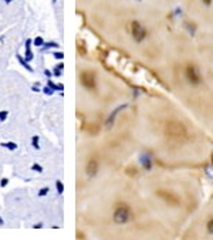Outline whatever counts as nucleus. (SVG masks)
<instances>
[{"label": "nucleus", "instance_id": "nucleus-1", "mask_svg": "<svg viewBox=\"0 0 213 240\" xmlns=\"http://www.w3.org/2000/svg\"><path fill=\"white\" fill-rule=\"evenodd\" d=\"M165 134L169 136L171 139L178 141V142L186 141L189 138L188 128L182 122H179V121H169L166 124V127H165Z\"/></svg>", "mask_w": 213, "mask_h": 240}, {"label": "nucleus", "instance_id": "nucleus-2", "mask_svg": "<svg viewBox=\"0 0 213 240\" xmlns=\"http://www.w3.org/2000/svg\"><path fill=\"white\" fill-rule=\"evenodd\" d=\"M112 219L117 224H125L128 223L129 220L132 219V210L128 205L125 203H121L115 208L114 213H112Z\"/></svg>", "mask_w": 213, "mask_h": 240}, {"label": "nucleus", "instance_id": "nucleus-3", "mask_svg": "<svg viewBox=\"0 0 213 240\" xmlns=\"http://www.w3.org/2000/svg\"><path fill=\"white\" fill-rule=\"evenodd\" d=\"M129 32H131L132 39L137 41V43H142L148 36L147 29H145L139 21H137V20L131 21V24H129Z\"/></svg>", "mask_w": 213, "mask_h": 240}, {"label": "nucleus", "instance_id": "nucleus-4", "mask_svg": "<svg viewBox=\"0 0 213 240\" xmlns=\"http://www.w3.org/2000/svg\"><path fill=\"white\" fill-rule=\"evenodd\" d=\"M185 77H186V80H188L190 84H193V85L200 84V81H202V74L199 71V68L193 64L186 65V68H185Z\"/></svg>", "mask_w": 213, "mask_h": 240}, {"label": "nucleus", "instance_id": "nucleus-5", "mask_svg": "<svg viewBox=\"0 0 213 240\" xmlns=\"http://www.w3.org/2000/svg\"><path fill=\"white\" fill-rule=\"evenodd\" d=\"M80 81H81L82 87L94 91L97 88V78H95V74L92 71H82L80 74Z\"/></svg>", "mask_w": 213, "mask_h": 240}, {"label": "nucleus", "instance_id": "nucleus-6", "mask_svg": "<svg viewBox=\"0 0 213 240\" xmlns=\"http://www.w3.org/2000/svg\"><path fill=\"white\" fill-rule=\"evenodd\" d=\"M98 169H99L98 160L95 159V158H91V159L87 162V165H85V173L90 176V178H92V176L97 175Z\"/></svg>", "mask_w": 213, "mask_h": 240}, {"label": "nucleus", "instance_id": "nucleus-7", "mask_svg": "<svg viewBox=\"0 0 213 240\" xmlns=\"http://www.w3.org/2000/svg\"><path fill=\"white\" fill-rule=\"evenodd\" d=\"M16 57H17V61H19L20 64L23 65V67H24L27 71H30V72H33V71H34L33 68H31V65H30V63H29V61H27V60L24 58V56H20V54H17Z\"/></svg>", "mask_w": 213, "mask_h": 240}, {"label": "nucleus", "instance_id": "nucleus-8", "mask_svg": "<svg viewBox=\"0 0 213 240\" xmlns=\"http://www.w3.org/2000/svg\"><path fill=\"white\" fill-rule=\"evenodd\" d=\"M0 145H1L3 148L9 149V151H16V149H17V144H16V142H1Z\"/></svg>", "mask_w": 213, "mask_h": 240}, {"label": "nucleus", "instance_id": "nucleus-9", "mask_svg": "<svg viewBox=\"0 0 213 240\" xmlns=\"http://www.w3.org/2000/svg\"><path fill=\"white\" fill-rule=\"evenodd\" d=\"M31 146H33L34 149H40V136L39 135H34L31 136Z\"/></svg>", "mask_w": 213, "mask_h": 240}, {"label": "nucleus", "instance_id": "nucleus-10", "mask_svg": "<svg viewBox=\"0 0 213 240\" xmlns=\"http://www.w3.org/2000/svg\"><path fill=\"white\" fill-rule=\"evenodd\" d=\"M57 46H58L57 43H53V41H51V43H44V44H43V48H41V51H46V50H49V48L57 47Z\"/></svg>", "mask_w": 213, "mask_h": 240}, {"label": "nucleus", "instance_id": "nucleus-11", "mask_svg": "<svg viewBox=\"0 0 213 240\" xmlns=\"http://www.w3.org/2000/svg\"><path fill=\"white\" fill-rule=\"evenodd\" d=\"M24 58L27 60V61H29V63H30V61H31V60L34 58L33 51H31V50H26V53H24Z\"/></svg>", "mask_w": 213, "mask_h": 240}, {"label": "nucleus", "instance_id": "nucleus-12", "mask_svg": "<svg viewBox=\"0 0 213 240\" xmlns=\"http://www.w3.org/2000/svg\"><path fill=\"white\" fill-rule=\"evenodd\" d=\"M33 44L36 47H41L43 44H44V40H43V37H36L33 40Z\"/></svg>", "mask_w": 213, "mask_h": 240}, {"label": "nucleus", "instance_id": "nucleus-13", "mask_svg": "<svg viewBox=\"0 0 213 240\" xmlns=\"http://www.w3.org/2000/svg\"><path fill=\"white\" fill-rule=\"evenodd\" d=\"M7 118H9V111H6V110L0 111V122H4Z\"/></svg>", "mask_w": 213, "mask_h": 240}, {"label": "nucleus", "instance_id": "nucleus-14", "mask_svg": "<svg viewBox=\"0 0 213 240\" xmlns=\"http://www.w3.org/2000/svg\"><path fill=\"white\" fill-rule=\"evenodd\" d=\"M206 227H207V232H209V233H213V217H210V219L207 220Z\"/></svg>", "mask_w": 213, "mask_h": 240}, {"label": "nucleus", "instance_id": "nucleus-15", "mask_svg": "<svg viewBox=\"0 0 213 240\" xmlns=\"http://www.w3.org/2000/svg\"><path fill=\"white\" fill-rule=\"evenodd\" d=\"M31 171H36V172L41 173V172H43V166L39 165V163H33V165H31Z\"/></svg>", "mask_w": 213, "mask_h": 240}, {"label": "nucleus", "instance_id": "nucleus-16", "mask_svg": "<svg viewBox=\"0 0 213 240\" xmlns=\"http://www.w3.org/2000/svg\"><path fill=\"white\" fill-rule=\"evenodd\" d=\"M49 192H50V188H47V186L46 188H41L40 191H39V196H46Z\"/></svg>", "mask_w": 213, "mask_h": 240}, {"label": "nucleus", "instance_id": "nucleus-17", "mask_svg": "<svg viewBox=\"0 0 213 240\" xmlns=\"http://www.w3.org/2000/svg\"><path fill=\"white\" fill-rule=\"evenodd\" d=\"M9 185V178H1V181H0V186L1 188H6Z\"/></svg>", "mask_w": 213, "mask_h": 240}, {"label": "nucleus", "instance_id": "nucleus-18", "mask_svg": "<svg viewBox=\"0 0 213 240\" xmlns=\"http://www.w3.org/2000/svg\"><path fill=\"white\" fill-rule=\"evenodd\" d=\"M56 186H57V192H58V193H63V191H64V186H63V183H61L60 181H57Z\"/></svg>", "mask_w": 213, "mask_h": 240}, {"label": "nucleus", "instance_id": "nucleus-19", "mask_svg": "<svg viewBox=\"0 0 213 240\" xmlns=\"http://www.w3.org/2000/svg\"><path fill=\"white\" fill-rule=\"evenodd\" d=\"M31 44H33V41H31V39H27L24 43V47L26 50H31Z\"/></svg>", "mask_w": 213, "mask_h": 240}, {"label": "nucleus", "instance_id": "nucleus-20", "mask_svg": "<svg viewBox=\"0 0 213 240\" xmlns=\"http://www.w3.org/2000/svg\"><path fill=\"white\" fill-rule=\"evenodd\" d=\"M43 91H44V94H47V95H51V94H53V90H51L50 87H44L43 88Z\"/></svg>", "mask_w": 213, "mask_h": 240}, {"label": "nucleus", "instance_id": "nucleus-21", "mask_svg": "<svg viewBox=\"0 0 213 240\" xmlns=\"http://www.w3.org/2000/svg\"><path fill=\"white\" fill-rule=\"evenodd\" d=\"M43 226H44V223H43V222H37V223L33 224V229H41Z\"/></svg>", "mask_w": 213, "mask_h": 240}, {"label": "nucleus", "instance_id": "nucleus-22", "mask_svg": "<svg viewBox=\"0 0 213 240\" xmlns=\"http://www.w3.org/2000/svg\"><path fill=\"white\" fill-rule=\"evenodd\" d=\"M31 91H34V92H40V88H39V84H34L33 87H31Z\"/></svg>", "mask_w": 213, "mask_h": 240}, {"label": "nucleus", "instance_id": "nucleus-23", "mask_svg": "<svg viewBox=\"0 0 213 240\" xmlns=\"http://www.w3.org/2000/svg\"><path fill=\"white\" fill-rule=\"evenodd\" d=\"M202 1L205 3L206 6H209V4H212V1H213V0H202Z\"/></svg>", "mask_w": 213, "mask_h": 240}, {"label": "nucleus", "instance_id": "nucleus-24", "mask_svg": "<svg viewBox=\"0 0 213 240\" xmlns=\"http://www.w3.org/2000/svg\"><path fill=\"white\" fill-rule=\"evenodd\" d=\"M54 57L56 58H63V54L61 53H54Z\"/></svg>", "mask_w": 213, "mask_h": 240}, {"label": "nucleus", "instance_id": "nucleus-25", "mask_svg": "<svg viewBox=\"0 0 213 240\" xmlns=\"http://www.w3.org/2000/svg\"><path fill=\"white\" fill-rule=\"evenodd\" d=\"M0 226H4V220H3V217L0 216Z\"/></svg>", "mask_w": 213, "mask_h": 240}, {"label": "nucleus", "instance_id": "nucleus-26", "mask_svg": "<svg viewBox=\"0 0 213 240\" xmlns=\"http://www.w3.org/2000/svg\"><path fill=\"white\" fill-rule=\"evenodd\" d=\"M44 74H46V75H47V77H50V75H51V72H50L49 70H46V71H44Z\"/></svg>", "mask_w": 213, "mask_h": 240}, {"label": "nucleus", "instance_id": "nucleus-27", "mask_svg": "<svg viewBox=\"0 0 213 240\" xmlns=\"http://www.w3.org/2000/svg\"><path fill=\"white\" fill-rule=\"evenodd\" d=\"M56 68H57V70H61V68H63V64H58Z\"/></svg>", "mask_w": 213, "mask_h": 240}, {"label": "nucleus", "instance_id": "nucleus-28", "mask_svg": "<svg viewBox=\"0 0 213 240\" xmlns=\"http://www.w3.org/2000/svg\"><path fill=\"white\" fill-rule=\"evenodd\" d=\"M3 1H4V3H7V4H9V3H11L13 0H3Z\"/></svg>", "mask_w": 213, "mask_h": 240}, {"label": "nucleus", "instance_id": "nucleus-29", "mask_svg": "<svg viewBox=\"0 0 213 240\" xmlns=\"http://www.w3.org/2000/svg\"><path fill=\"white\" fill-rule=\"evenodd\" d=\"M54 1H57V0H53V3H54Z\"/></svg>", "mask_w": 213, "mask_h": 240}]
</instances>
